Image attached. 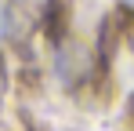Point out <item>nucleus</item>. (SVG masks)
I'll return each mask as SVG.
<instances>
[{
  "mask_svg": "<svg viewBox=\"0 0 134 131\" xmlns=\"http://www.w3.org/2000/svg\"><path fill=\"white\" fill-rule=\"evenodd\" d=\"M0 102H4V66H0Z\"/></svg>",
  "mask_w": 134,
  "mask_h": 131,
  "instance_id": "1",
  "label": "nucleus"
}]
</instances>
